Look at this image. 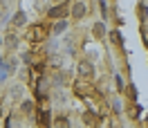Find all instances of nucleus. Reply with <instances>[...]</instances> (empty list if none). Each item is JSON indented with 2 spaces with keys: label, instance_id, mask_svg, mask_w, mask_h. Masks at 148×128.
<instances>
[{
  "label": "nucleus",
  "instance_id": "nucleus-4",
  "mask_svg": "<svg viewBox=\"0 0 148 128\" xmlns=\"http://www.w3.org/2000/svg\"><path fill=\"white\" fill-rule=\"evenodd\" d=\"M65 14H67V7L61 5V7H54V9L49 11V18H61V16H65Z\"/></svg>",
  "mask_w": 148,
  "mask_h": 128
},
{
  "label": "nucleus",
  "instance_id": "nucleus-8",
  "mask_svg": "<svg viewBox=\"0 0 148 128\" xmlns=\"http://www.w3.org/2000/svg\"><path fill=\"white\" fill-rule=\"evenodd\" d=\"M65 27H67V23H65V20H61V23H56V25H54V34H61V32H63Z\"/></svg>",
  "mask_w": 148,
  "mask_h": 128
},
{
  "label": "nucleus",
  "instance_id": "nucleus-5",
  "mask_svg": "<svg viewBox=\"0 0 148 128\" xmlns=\"http://www.w3.org/2000/svg\"><path fill=\"white\" fill-rule=\"evenodd\" d=\"M54 124H56V128H70V121H67L65 117H58Z\"/></svg>",
  "mask_w": 148,
  "mask_h": 128
},
{
  "label": "nucleus",
  "instance_id": "nucleus-7",
  "mask_svg": "<svg viewBox=\"0 0 148 128\" xmlns=\"http://www.w3.org/2000/svg\"><path fill=\"white\" fill-rule=\"evenodd\" d=\"M23 23H25V14H23V11H18V14L14 16V25H23Z\"/></svg>",
  "mask_w": 148,
  "mask_h": 128
},
{
  "label": "nucleus",
  "instance_id": "nucleus-9",
  "mask_svg": "<svg viewBox=\"0 0 148 128\" xmlns=\"http://www.w3.org/2000/svg\"><path fill=\"white\" fill-rule=\"evenodd\" d=\"M94 34H97V36H103V25H101V23L94 25Z\"/></svg>",
  "mask_w": 148,
  "mask_h": 128
},
{
  "label": "nucleus",
  "instance_id": "nucleus-6",
  "mask_svg": "<svg viewBox=\"0 0 148 128\" xmlns=\"http://www.w3.org/2000/svg\"><path fill=\"white\" fill-rule=\"evenodd\" d=\"M83 121H85V124H90V126H94V124H97V117L90 115V112H85V115H83Z\"/></svg>",
  "mask_w": 148,
  "mask_h": 128
},
{
  "label": "nucleus",
  "instance_id": "nucleus-1",
  "mask_svg": "<svg viewBox=\"0 0 148 128\" xmlns=\"http://www.w3.org/2000/svg\"><path fill=\"white\" fill-rule=\"evenodd\" d=\"M45 34H47L45 25H36V27H32V29L27 32V38H29V41H43V38H45Z\"/></svg>",
  "mask_w": 148,
  "mask_h": 128
},
{
  "label": "nucleus",
  "instance_id": "nucleus-3",
  "mask_svg": "<svg viewBox=\"0 0 148 128\" xmlns=\"http://www.w3.org/2000/svg\"><path fill=\"white\" fill-rule=\"evenodd\" d=\"M83 14H85V5L83 2H76V5L72 7V18H81Z\"/></svg>",
  "mask_w": 148,
  "mask_h": 128
},
{
  "label": "nucleus",
  "instance_id": "nucleus-10",
  "mask_svg": "<svg viewBox=\"0 0 148 128\" xmlns=\"http://www.w3.org/2000/svg\"><path fill=\"white\" fill-rule=\"evenodd\" d=\"M110 38H112V43H119V41H121V38H119V32H112Z\"/></svg>",
  "mask_w": 148,
  "mask_h": 128
},
{
  "label": "nucleus",
  "instance_id": "nucleus-11",
  "mask_svg": "<svg viewBox=\"0 0 148 128\" xmlns=\"http://www.w3.org/2000/svg\"><path fill=\"white\" fill-rule=\"evenodd\" d=\"M128 97H130V99H135V97H137V92H135V85H130V88H128Z\"/></svg>",
  "mask_w": 148,
  "mask_h": 128
},
{
  "label": "nucleus",
  "instance_id": "nucleus-2",
  "mask_svg": "<svg viewBox=\"0 0 148 128\" xmlns=\"http://www.w3.org/2000/svg\"><path fill=\"white\" fill-rule=\"evenodd\" d=\"M79 74H81V76H85V79H88V76L92 79V74H94V67H92V63H88V61L79 63Z\"/></svg>",
  "mask_w": 148,
  "mask_h": 128
}]
</instances>
